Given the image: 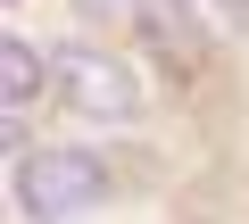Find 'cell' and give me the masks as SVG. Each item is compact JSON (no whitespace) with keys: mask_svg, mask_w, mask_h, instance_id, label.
Segmentation results:
<instances>
[{"mask_svg":"<svg viewBox=\"0 0 249 224\" xmlns=\"http://www.w3.org/2000/svg\"><path fill=\"white\" fill-rule=\"evenodd\" d=\"M50 75H58V91H67L75 117H100V125L142 117V75L124 58H108V50H91V42H58L50 50Z\"/></svg>","mask_w":249,"mask_h":224,"instance_id":"cell-1","label":"cell"},{"mask_svg":"<svg viewBox=\"0 0 249 224\" xmlns=\"http://www.w3.org/2000/svg\"><path fill=\"white\" fill-rule=\"evenodd\" d=\"M108 191V166L91 150H34L17 166V207L25 216H83Z\"/></svg>","mask_w":249,"mask_h":224,"instance_id":"cell-2","label":"cell"},{"mask_svg":"<svg viewBox=\"0 0 249 224\" xmlns=\"http://www.w3.org/2000/svg\"><path fill=\"white\" fill-rule=\"evenodd\" d=\"M42 67H50V50H25L17 34L0 42V100H9V117H17V108L42 91Z\"/></svg>","mask_w":249,"mask_h":224,"instance_id":"cell-3","label":"cell"},{"mask_svg":"<svg viewBox=\"0 0 249 224\" xmlns=\"http://www.w3.org/2000/svg\"><path fill=\"white\" fill-rule=\"evenodd\" d=\"M142 34H150V42H166L175 58L191 50V34H183V17H175V0H142Z\"/></svg>","mask_w":249,"mask_h":224,"instance_id":"cell-4","label":"cell"},{"mask_svg":"<svg viewBox=\"0 0 249 224\" xmlns=\"http://www.w3.org/2000/svg\"><path fill=\"white\" fill-rule=\"evenodd\" d=\"M208 17H216L224 34H249V0H208Z\"/></svg>","mask_w":249,"mask_h":224,"instance_id":"cell-5","label":"cell"},{"mask_svg":"<svg viewBox=\"0 0 249 224\" xmlns=\"http://www.w3.org/2000/svg\"><path fill=\"white\" fill-rule=\"evenodd\" d=\"M75 9H91V17H124L133 0H75Z\"/></svg>","mask_w":249,"mask_h":224,"instance_id":"cell-6","label":"cell"}]
</instances>
